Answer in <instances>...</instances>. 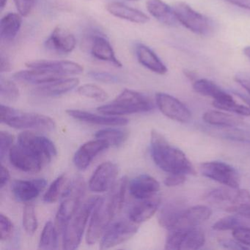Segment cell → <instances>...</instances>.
<instances>
[{
	"label": "cell",
	"mask_w": 250,
	"mask_h": 250,
	"mask_svg": "<svg viewBox=\"0 0 250 250\" xmlns=\"http://www.w3.org/2000/svg\"><path fill=\"white\" fill-rule=\"evenodd\" d=\"M150 152L153 162L165 172L196 175L194 166L184 152L171 146L156 130H153L150 135Z\"/></svg>",
	"instance_id": "obj_1"
},
{
	"label": "cell",
	"mask_w": 250,
	"mask_h": 250,
	"mask_svg": "<svg viewBox=\"0 0 250 250\" xmlns=\"http://www.w3.org/2000/svg\"><path fill=\"white\" fill-rule=\"evenodd\" d=\"M154 108L152 101L139 92L125 89L109 104L98 108V112L109 116L146 112Z\"/></svg>",
	"instance_id": "obj_2"
},
{
	"label": "cell",
	"mask_w": 250,
	"mask_h": 250,
	"mask_svg": "<svg viewBox=\"0 0 250 250\" xmlns=\"http://www.w3.org/2000/svg\"><path fill=\"white\" fill-rule=\"evenodd\" d=\"M100 197H91L81 203L75 213L68 219L62 230L64 250H75L81 243L89 217L93 213Z\"/></svg>",
	"instance_id": "obj_3"
},
{
	"label": "cell",
	"mask_w": 250,
	"mask_h": 250,
	"mask_svg": "<svg viewBox=\"0 0 250 250\" xmlns=\"http://www.w3.org/2000/svg\"><path fill=\"white\" fill-rule=\"evenodd\" d=\"M0 121L18 129H36L42 131H53L56 128L55 121L50 117L33 112H24L1 105Z\"/></svg>",
	"instance_id": "obj_4"
},
{
	"label": "cell",
	"mask_w": 250,
	"mask_h": 250,
	"mask_svg": "<svg viewBox=\"0 0 250 250\" xmlns=\"http://www.w3.org/2000/svg\"><path fill=\"white\" fill-rule=\"evenodd\" d=\"M121 211L111 196L100 198L93 209L88 229L86 235V241L89 245L96 244L110 225L114 216Z\"/></svg>",
	"instance_id": "obj_5"
},
{
	"label": "cell",
	"mask_w": 250,
	"mask_h": 250,
	"mask_svg": "<svg viewBox=\"0 0 250 250\" xmlns=\"http://www.w3.org/2000/svg\"><path fill=\"white\" fill-rule=\"evenodd\" d=\"M172 8L178 22L194 34L208 36L214 31V21L206 16L197 12L186 2H175Z\"/></svg>",
	"instance_id": "obj_6"
},
{
	"label": "cell",
	"mask_w": 250,
	"mask_h": 250,
	"mask_svg": "<svg viewBox=\"0 0 250 250\" xmlns=\"http://www.w3.org/2000/svg\"><path fill=\"white\" fill-rule=\"evenodd\" d=\"M84 191L85 185L83 178H77L70 184L57 213L55 226L59 233L62 232L68 219L80 207Z\"/></svg>",
	"instance_id": "obj_7"
},
{
	"label": "cell",
	"mask_w": 250,
	"mask_h": 250,
	"mask_svg": "<svg viewBox=\"0 0 250 250\" xmlns=\"http://www.w3.org/2000/svg\"><path fill=\"white\" fill-rule=\"evenodd\" d=\"M18 141L19 144L36 154L44 165L49 163L58 155V150L53 142L44 136L24 131L19 136Z\"/></svg>",
	"instance_id": "obj_8"
},
{
	"label": "cell",
	"mask_w": 250,
	"mask_h": 250,
	"mask_svg": "<svg viewBox=\"0 0 250 250\" xmlns=\"http://www.w3.org/2000/svg\"><path fill=\"white\" fill-rule=\"evenodd\" d=\"M202 175L229 188H238L240 177L235 168L222 162H208L200 165Z\"/></svg>",
	"instance_id": "obj_9"
},
{
	"label": "cell",
	"mask_w": 250,
	"mask_h": 250,
	"mask_svg": "<svg viewBox=\"0 0 250 250\" xmlns=\"http://www.w3.org/2000/svg\"><path fill=\"white\" fill-rule=\"evenodd\" d=\"M138 230L137 224L132 221L119 220L108 227L102 236L100 248H112L134 236Z\"/></svg>",
	"instance_id": "obj_10"
},
{
	"label": "cell",
	"mask_w": 250,
	"mask_h": 250,
	"mask_svg": "<svg viewBox=\"0 0 250 250\" xmlns=\"http://www.w3.org/2000/svg\"><path fill=\"white\" fill-rule=\"evenodd\" d=\"M156 102L159 110L167 118L180 123L190 121L191 113L185 104L176 98L164 93L156 95Z\"/></svg>",
	"instance_id": "obj_11"
},
{
	"label": "cell",
	"mask_w": 250,
	"mask_h": 250,
	"mask_svg": "<svg viewBox=\"0 0 250 250\" xmlns=\"http://www.w3.org/2000/svg\"><path fill=\"white\" fill-rule=\"evenodd\" d=\"M9 159L11 165L26 172H39L45 166L42 160L29 149L19 144L9 150Z\"/></svg>",
	"instance_id": "obj_12"
},
{
	"label": "cell",
	"mask_w": 250,
	"mask_h": 250,
	"mask_svg": "<svg viewBox=\"0 0 250 250\" xmlns=\"http://www.w3.org/2000/svg\"><path fill=\"white\" fill-rule=\"evenodd\" d=\"M118 175V167L115 163L106 162L98 167L89 182V188L95 192H103L115 185Z\"/></svg>",
	"instance_id": "obj_13"
},
{
	"label": "cell",
	"mask_w": 250,
	"mask_h": 250,
	"mask_svg": "<svg viewBox=\"0 0 250 250\" xmlns=\"http://www.w3.org/2000/svg\"><path fill=\"white\" fill-rule=\"evenodd\" d=\"M77 44L75 36L66 29L58 26L45 42L46 49L61 55L71 53Z\"/></svg>",
	"instance_id": "obj_14"
},
{
	"label": "cell",
	"mask_w": 250,
	"mask_h": 250,
	"mask_svg": "<svg viewBox=\"0 0 250 250\" xmlns=\"http://www.w3.org/2000/svg\"><path fill=\"white\" fill-rule=\"evenodd\" d=\"M26 66L31 69L45 70L61 75H78L83 74V65L73 61H34L27 62Z\"/></svg>",
	"instance_id": "obj_15"
},
{
	"label": "cell",
	"mask_w": 250,
	"mask_h": 250,
	"mask_svg": "<svg viewBox=\"0 0 250 250\" xmlns=\"http://www.w3.org/2000/svg\"><path fill=\"white\" fill-rule=\"evenodd\" d=\"M89 41L90 42V52L95 58L109 62L118 68L122 67V63L116 58L112 45L104 36L95 33L92 35Z\"/></svg>",
	"instance_id": "obj_16"
},
{
	"label": "cell",
	"mask_w": 250,
	"mask_h": 250,
	"mask_svg": "<svg viewBox=\"0 0 250 250\" xmlns=\"http://www.w3.org/2000/svg\"><path fill=\"white\" fill-rule=\"evenodd\" d=\"M46 181L44 179H35L31 181L17 180L12 184L13 194L18 201L29 203L39 197L44 189Z\"/></svg>",
	"instance_id": "obj_17"
},
{
	"label": "cell",
	"mask_w": 250,
	"mask_h": 250,
	"mask_svg": "<svg viewBox=\"0 0 250 250\" xmlns=\"http://www.w3.org/2000/svg\"><path fill=\"white\" fill-rule=\"evenodd\" d=\"M109 147V144L106 141L99 139L84 143L74 155V165L80 170H84L90 166L99 153Z\"/></svg>",
	"instance_id": "obj_18"
},
{
	"label": "cell",
	"mask_w": 250,
	"mask_h": 250,
	"mask_svg": "<svg viewBox=\"0 0 250 250\" xmlns=\"http://www.w3.org/2000/svg\"><path fill=\"white\" fill-rule=\"evenodd\" d=\"M211 214V209L203 205L186 208L175 228L172 230L190 229L198 227L200 224L208 219Z\"/></svg>",
	"instance_id": "obj_19"
},
{
	"label": "cell",
	"mask_w": 250,
	"mask_h": 250,
	"mask_svg": "<svg viewBox=\"0 0 250 250\" xmlns=\"http://www.w3.org/2000/svg\"><path fill=\"white\" fill-rule=\"evenodd\" d=\"M67 113L71 118L77 121L93 125H109V126H122L128 124V120L122 117L98 115L86 111L78 109H68Z\"/></svg>",
	"instance_id": "obj_20"
},
{
	"label": "cell",
	"mask_w": 250,
	"mask_h": 250,
	"mask_svg": "<svg viewBox=\"0 0 250 250\" xmlns=\"http://www.w3.org/2000/svg\"><path fill=\"white\" fill-rule=\"evenodd\" d=\"M160 189L159 183L148 175H142L134 178L129 184V192L137 200L150 198L157 194Z\"/></svg>",
	"instance_id": "obj_21"
},
{
	"label": "cell",
	"mask_w": 250,
	"mask_h": 250,
	"mask_svg": "<svg viewBox=\"0 0 250 250\" xmlns=\"http://www.w3.org/2000/svg\"><path fill=\"white\" fill-rule=\"evenodd\" d=\"M160 204L161 197L158 194L150 198L140 200L128 212V218L134 223H143L155 214Z\"/></svg>",
	"instance_id": "obj_22"
},
{
	"label": "cell",
	"mask_w": 250,
	"mask_h": 250,
	"mask_svg": "<svg viewBox=\"0 0 250 250\" xmlns=\"http://www.w3.org/2000/svg\"><path fill=\"white\" fill-rule=\"evenodd\" d=\"M106 9L114 17L135 24H146L150 20L143 11L119 2H109L106 5Z\"/></svg>",
	"instance_id": "obj_23"
},
{
	"label": "cell",
	"mask_w": 250,
	"mask_h": 250,
	"mask_svg": "<svg viewBox=\"0 0 250 250\" xmlns=\"http://www.w3.org/2000/svg\"><path fill=\"white\" fill-rule=\"evenodd\" d=\"M136 56L139 62L155 74L164 75L167 72V68L160 58L148 46L138 43L135 48Z\"/></svg>",
	"instance_id": "obj_24"
},
{
	"label": "cell",
	"mask_w": 250,
	"mask_h": 250,
	"mask_svg": "<svg viewBox=\"0 0 250 250\" xmlns=\"http://www.w3.org/2000/svg\"><path fill=\"white\" fill-rule=\"evenodd\" d=\"M30 69L15 73L14 74V80L26 84H46L64 79V76L52 71Z\"/></svg>",
	"instance_id": "obj_25"
},
{
	"label": "cell",
	"mask_w": 250,
	"mask_h": 250,
	"mask_svg": "<svg viewBox=\"0 0 250 250\" xmlns=\"http://www.w3.org/2000/svg\"><path fill=\"white\" fill-rule=\"evenodd\" d=\"M146 8L149 14L162 24L173 27L179 23L172 7L162 0H147Z\"/></svg>",
	"instance_id": "obj_26"
},
{
	"label": "cell",
	"mask_w": 250,
	"mask_h": 250,
	"mask_svg": "<svg viewBox=\"0 0 250 250\" xmlns=\"http://www.w3.org/2000/svg\"><path fill=\"white\" fill-rule=\"evenodd\" d=\"M185 209L184 203L180 200H173L166 203L161 209L158 216L159 225L168 230H172Z\"/></svg>",
	"instance_id": "obj_27"
},
{
	"label": "cell",
	"mask_w": 250,
	"mask_h": 250,
	"mask_svg": "<svg viewBox=\"0 0 250 250\" xmlns=\"http://www.w3.org/2000/svg\"><path fill=\"white\" fill-rule=\"evenodd\" d=\"M79 84L80 80L77 78L62 79L38 87L34 90V93L39 96L47 97L58 96L71 91L77 87Z\"/></svg>",
	"instance_id": "obj_28"
},
{
	"label": "cell",
	"mask_w": 250,
	"mask_h": 250,
	"mask_svg": "<svg viewBox=\"0 0 250 250\" xmlns=\"http://www.w3.org/2000/svg\"><path fill=\"white\" fill-rule=\"evenodd\" d=\"M193 89L196 93L202 96L212 98L213 101L230 100L233 99L229 93L222 90L217 84L206 79L196 80L193 83Z\"/></svg>",
	"instance_id": "obj_29"
},
{
	"label": "cell",
	"mask_w": 250,
	"mask_h": 250,
	"mask_svg": "<svg viewBox=\"0 0 250 250\" xmlns=\"http://www.w3.org/2000/svg\"><path fill=\"white\" fill-rule=\"evenodd\" d=\"M22 17L20 14L9 13L0 21V36L2 41L11 42L16 39L21 30Z\"/></svg>",
	"instance_id": "obj_30"
},
{
	"label": "cell",
	"mask_w": 250,
	"mask_h": 250,
	"mask_svg": "<svg viewBox=\"0 0 250 250\" xmlns=\"http://www.w3.org/2000/svg\"><path fill=\"white\" fill-rule=\"evenodd\" d=\"M205 122L219 127H236L242 124V118L219 111H208L203 115Z\"/></svg>",
	"instance_id": "obj_31"
},
{
	"label": "cell",
	"mask_w": 250,
	"mask_h": 250,
	"mask_svg": "<svg viewBox=\"0 0 250 250\" xmlns=\"http://www.w3.org/2000/svg\"><path fill=\"white\" fill-rule=\"evenodd\" d=\"M181 241L180 250H198L204 245L206 236L200 228L181 229Z\"/></svg>",
	"instance_id": "obj_32"
},
{
	"label": "cell",
	"mask_w": 250,
	"mask_h": 250,
	"mask_svg": "<svg viewBox=\"0 0 250 250\" xmlns=\"http://www.w3.org/2000/svg\"><path fill=\"white\" fill-rule=\"evenodd\" d=\"M71 181H69L66 175H62L55 180L51 184L47 191L43 196V200L46 203H53L62 198L66 193Z\"/></svg>",
	"instance_id": "obj_33"
},
{
	"label": "cell",
	"mask_w": 250,
	"mask_h": 250,
	"mask_svg": "<svg viewBox=\"0 0 250 250\" xmlns=\"http://www.w3.org/2000/svg\"><path fill=\"white\" fill-rule=\"evenodd\" d=\"M96 139L104 140L109 146H121L128 139V131L125 130L117 129V128H106L100 130L95 135Z\"/></svg>",
	"instance_id": "obj_34"
},
{
	"label": "cell",
	"mask_w": 250,
	"mask_h": 250,
	"mask_svg": "<svg viewBox=\"0 0 250 250\" xmlns=\"http://www.w3.org/2000/svg\"><path fill=\"white\" fill-rule=\"evenodd\" d=\"M58 230L51 221L46 222L41 235L39 248L42 250H55L58 245Z\"/></svg>",
	"instance_id": "obj_35"
},
{
	"label": "cell",
	"mask_w": 250,
	"mask_h": 250,
	"mask_svg": "<svg viewBox=\"0 0 250 250\" xmlns=\"http://www.w3.org/2000/svg\"><path fill=\"white\" fill-rule=\"evenodd\" d=\"M238 188L231 189L226 188H216L209 191L205 198L209 201L216 202V203H225L229 202L231 205H235L238 200Z\"/></svg>",
	"instance_id": "obj_36"
},
{
	"label": "cell",
	"mask_w": 250,
	"mask_h": 250,
	"mask_svg": "<svg viewBox=\"0 0 250 250\" xmlns=\"http://www.w3.org/2000/svg\"><path fill=\"white\" fill-rule=\"evenodd\" d=\"M212 104L214 107L222 110L243 116H250V107L238 104L233 99L230 100L213 101Z\"/></svg>",
	"instance_id": "obj_37"
},
{
	"label": "cell",
	"mask_w": 250,
	"mask_h": 250,
	"mask_svg": "<svg viewBox=\"0 0 250 250\" xmlns=\"http://www.w3.org/2000/svg\"><path fill=\"white\" fill-rule=\"evenodd\" d=\"M0 96L7 102H15L20 97V90L17 84L8 79L0 80Z\"/></svg>",
	"instance_id": "obj_38"
},
{
	"label": "cell",
	"mask_w": 250,
	"mask_h": 250,
	"mask_svg": "<svg viewBox=\"0 0 250 250\" xmlns=\"http://www.w3.org/2000/svg\"><path fill=\"white\" fill-rule=\"evenodd\" d=\"M80 96L89 98L99 102H103L108 99V94L102 87L93 84H86L77 89Z\"/></svg>",
	"instance_id": "obj_39"
},
{
	"label": "cell",
	"mask_w": 250,
	"mask_h": 250,
	"mask_svg": "<svg viewBox=\"0 0 250 250\" xmlns=\"http://www.w3.org/2000/svg\"><path fill=\"white\" fill-rule=\"evenodd\" d=\"M23 227L29 235H33L37 230L38 219L34 206L27 204L23 210Z\"/></svg>",
	"instance_id": "obj_40"
},
{
	"label": "cell",
	"mask_w": 250,
	"mask_h": 250,
	"mask_svg": "<svg viewBox=\"0 0 250 250\" xmlns=\"http://www.w3.org/2000/svg\"><path fill=\"white\" fill-rule=\"evenodd\" d=\"M242 226L241 220L236 215H229L219 219L213 225V229L218 231L233 230L238 227Z\"/></svg>",
	"instance_id": "obj_41"
},
{
	"label": "cell",
	"mask_w": 250,
	"mask_h": 250,
	"mask_svg": "<svg viewBox=\"0 0 250 250\" xmlns=\"http://www.w3.org/2000/svg\"><path fill=\"white\" fill-rule=\"evenodd\" d=\"M14 232V225L11 219L4 214L0 215V238L1 241H7L11 238Z\"/></svg>",
	"instance_id": "obj_42"
},
{
	"label": "cell",
	"mask_w": 250,
	"mask_h": 250,
	"mask_svg": "<svg viewBox=\"0 0 250 250\" xmlns=\"http://www.w3.org/2000/svg\"><path fill=\"white\" fill-rule=\"evenodd\" d=\"M14 2L19 14L22 17H27L34 9L37 0H14Z\"/></svg>",
	"instance_id": "obj_43"
},
{
	"label": "cell",
	"mask_w": 250,
	"mask_h": 250,
	"mask_svg": "<svg viewBox=\"0 0 250 250\" xmlns=\"http://www.w3.org/2000/svg\"><path fill=\"white\" fill-rule=\"evenodd\" d=\"M88 75L90 78L100 83L112 84V83H118L121 81L118 76L106 71H90Z\"/></svg>",
	"instance_id": "obj_44"
},
{
	"label": "cell",
	"mask_w": 250,
	"mask_h": 250,
	"mask_svg": "<svg viewBox=\"0 0 250 250\" xmlns=\"http://www.w3.org/2000/svg\"><path fill=\"white\" fill-rule=\"evenodd\" d=\"M14 142V136L8 131H1L0 134V158L1 160L5 158L7 152L11 150Z\"/></svg>",
	"instance_id": "obj_45"
},
{
	"label": "cell",
	"mask_w": 250,
	"mask_h": 250,
	"mask_svg": "<svg viewBox=\"0 0 250 250\" xmlns=\"http://www.w3.org/2000/svg\"><path fill=\"white\" fill-rule=\"evenodd\" d=\"M234 238L243 245L250 247V228L240 226L232 230Z\"/></svg>",
	"instance_id": "obj_46"
},
{
	"label": "cell",
	"mask_w": 250,
	"mask_h": 250,
	"mask_svg": "<svg viewBox=\"0 0 250 250\" xmlns=\"http://www.w3.org/2000/svg\"><path fill=\"white\" fill-rule=\"evenodd\" d=\"M226 210L232 214L238 215L246 219H250V203L230 205L227 208Z\"/></svg>",
	"instance_id": "obj_47"
},
{
	"label": "cell",
	"mask_w": 250,
	"mask_h": 250,
	"mask_svg": "<svg viewBox=\"0 0 250 250\" xmlns=\"http://www.w3.org/2000/svg\"><path fill=\"white\" fill-rule=\"evenodd\" d=\"M186 181V175L180 173H172L167 177L165 184L168 187H177L181 185Z\"/></svg>",
	"instance_id": "obj_48"
},
{
	"label": "cell",
	"mask_w": 250,
	"mask_h": 250,
	"mask_svg": "<svg viewBox=\"0 0 250 250\" xmlns=\"http://www.w3.org/2000/svg\"><path fill=\"white\" fill-rule=\"evenodd\" d=\"M234 80L239 84L243 88L245 89L250 95V75L247 73H237L234 77Z\"/></svg>",
	"instance_id": "obj_49"
},
{
	"label": "cell",
	"mask_w": 250,
	"mask_h": 250,
	"mask_svg": "<svg viewBox=\"0 0 250 250\" xmlns=\"http://www.w3.org/2000/svg\"><path fill=\"white\" fill-rule=\"evenodd\" d=\"M220 244L224 247L227 249H230V250H248V247L243 245L238 241H232V240H223L220 241Z\"/></svg>",
	"instance_id": "obj_50"
},
{
	"label": "cell",
	"mask_w": 250,
	"mask_h": 250,
	"mask_svg": "<svg viewBox=\"0 0 250 250\" xmlns=\"http://www.w3.org/2000/svg\"><path fill=\"white\" fill-rule=\"evenodd\" d=\"M0 173H1V176H0V187H1V188H2L8 184L10 178H11V175H10V172L8 168L5 167L3 165H1Z\"/></svg>",
	"instance_id": "obj_51"
},
{
	"label": "cell",
	"mask_w": 250,
	"mask_h": 250,
	"mask_svg": "<svg viewBox=\"0 0 250 250\" xmlns=\"http://www.w3.org/2000/svg\"><path fill=\"white\" fill-rule=\"evenodd\" d=\"M225 2L250 11V0H224Z\"/></svg>",
	"instance_id": "obj_52"
},
{
	"label": "cell",
	"mask_w": 250,
	"mask_h": 250,
	"mask_svg": "<svg viewBox=\"0 0 250 250\" xmlns=\"http://www.w3.org/2000/svg\"><path fill=\"white\" fill-rule=\"evenodd\" d=\"M0 69H1V73L9 72L11 70L9 60L2 55L0 58Z\"/></svg>",
	"instance_id": "obj_53"
},
{
	"label": "cell",
	"mask_w": 250,
	"mask_h": 250,
	"mask_svg": "<svg viewBox=\"0 0 250 250\" xmlns=\"http://www.w3.org/2000/svg\"><path fill=\"white\" fill-rule=\"evenodd\" d=\"M235 94H236L237 96H238V97H239L240 99H241V100L244 101V102H245V103L247 104V105H248L249 107H250V97L246 96V95L241 94V93H235Z\"/></svg>",
	"instance_id": "obj_54"
},
{
	"label": "cell",
	"mask_w": 250,
	"mask_h": 250,
	"mask_svg": "<svg viewBox=\"0 0 250 250\" xmlns=\"http://www.w3.org/2000/svg\"><path fill=\"white\" fill-rule=\"evenodd\" d=\"M243 53L250 61V46L244 47V49H243Z\"/></svg>",
	"instance_id": "obj_55"
},
{
	"label": "cell",
	"mask_w": 250,
	"mask_h": 250,
	"mask_svg": "<svg viewBox=\"0 0 250 250\" xmlns=\"http://www.w3.org/2000/svg\"><path fill=\"white\" fill-rule=\"evenodd\" d=\"M184 74L187 76L188 78L189 79H195V74L192 72L191 71H188V70H185L184 71Z\"/></svg>",
	"instance_id": "obj_56"
},
{
	"label": "cell",
	"mask_w": 250,
	"mask_h": 250,
	"mask_svg": "<svg viewBox=\"0 0 250 250\" xmlns=\"http://www.w3.org/2000/svg\"><path fill=\"white\" fill-rule=\"evenodd\" d=\"M7 2H8V0H0V8H1V11H3L4 8L6 6Z\"/></svg>",
	"instance_id": "obj_57"
},
{
	"label": "cell",
	"mask_w": 250,
	"mask_h": 250,
	"mask_svg": "<svg viewBox=\"0 0 250 250\" xmlns=\"http://www.w3.org/2000/svg\"><path fill=\"white\" fill-rule=\"evenodd\" d=\"M128 1H131V2H134V1H140V0H128Z\"/></svg>",
	"instance_id": "obj_58"
}]
</instances>
